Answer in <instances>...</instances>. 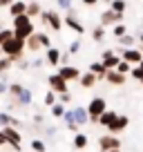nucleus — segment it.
I'll use <instances>...</instances> for the list:
<instances>
[{
    "mask_svg": "<svg viewBox=\"0 0 143 152\" xmlns=\"http://www.w3.org/2000/svg\"><path fill=\"white\" fill-rule=\"evenodd\" d=\"M114 119H116V112H114V110H105V112L98 116V123L103 125V128H107V125H110Z\"/></svg>",
    "mask_w": 143,
    "mask_h": 152,
    "instance_id": "obj_27",
    "label": "nucleus"
},
{
    "mask_svg": "<svg viewBox=\"0 0 143 152\" xmlns=\"http://www.w3.org/2000/svg\"><path fill=\"white\" fill-rule=\"evenodd\" d=\"M40 36H43V31H34L31 36L25 40V52H31V54H38L40 49H43V40H40Z\"/></svg>",
    "mask_w": 143,
    "mask_h": 152,
    "instance_id": "obj_7",
    "label": "nucleus"
},
{
    "mask_svg": "<svg viewBox=\"0 0 143 152\" xmlns=\"http://www.w3.org/2000/svg\"><path fill=\"white\" fill-rule=\"evenodd\" d=\"M96 81H98V78H96L92 72H87V74H81V78H78L81 87H85V90H92V87L96 85Z\"/></svg>",
    "mask_w": 143,
    "mask_h": 152,
    "instance_id": "obj_20",
    "label": "nucleus"
},
{
    "mask_svg": "<svg viewBox=\"0 0 143 152\" xmlns=\"http://www.w3.org/2000/svg\"><path fill=\"white\" fill-rule=\"evenodd\" d=\"M136 38L132 36V34H123V36H119L116 38V45H119L121 49H128V47H136Z\"/></svg>",
    "mask_w": 143,
    "mask_h": 152,
    "instance_id": "obj_18",
    "label": "nucleus"
},
{
    "mask_svg": "<svg viewBox=\"0 0 143 152\" xmlns=\"http://www.w3.org/2000/svg\"><path fill=\"white\" fill-rule=\"evenodd\" d=\"M139 65H141V67H143V61H141V63H139Z\"/></svg>",
    "mask_w": 143,
    "mask_h": 152,
    "instance_id": "obj_55",
    "label": "nucleus"
},
{
    "mask_svg": "<svg viewBox=\"0 0 143 152\" xmlns=\"http://www.w3.org/2000/svg\"><path fill=\"white\" fill-rule=\"evenodd\" d=\"M125 7H128L125 0H112V2H110V9L112 11H119V14H125Z\"/></svg>",
    "mask_w": 143,
    "mask_h": 152,
    "instance_id": "obj_30",
    "label": "nucleus"
},
{
    "mask_svg": "<svg viewBox=\"0 0 143 152\" xmlns=\"http://www.w3.org/2000/svg\"><path fill=\"white\" fill-rule=\"evenodd\" d=\"M112 31H114V38H119V36H123V34H128V27H125L123 23H119V25L112 27Z\"/></svg>",
    "mask_w": 143,
    "mask_h": 152,
    "instance_id": "obj_38",
    "label": "nucleus"
},
{
    "mask_svg": "<svg viewBox=\"0 0 143 152\" xmlns=\"http://www.w3.org/2000/svg\"><path fill=\"white\" fill-rule=\"evenodd\" d=\"M9 38H14V29H9V27L0 29V45H5Z\"/></svg>",
    "mask_w": 143,
    "mask_h": 152,
    "instance_id": "obj_34",
    "label": "nucleus"
},
{
    "mask_svg": "<svg viewBox=\"0 0 143 152\" xmlns=\"http://www.w3.org/2000/svg\"><path fill=\"white\" fill-rule=\"evenodd\" d=\"M45 61L49 63V65H61V49H56V47H47L45 49Z\"/></svg>",
    "mask_w": 143,
    "mask_h": 152,
    "instance_id": "obj_17",
    "label": "nucleus"
},
{
    "mask_svg": "<svg viewBox=\"0 0 143 152\" xmlns=\"http://www.w3.org/2000/svg\"><path fill=\"white\" fill-rule=\"evenodd\" d=\"M52 114H54V116H56V119H61L63 114H65V105H63L61 101H56V103L52 105Z\"/></svg>",
    "mask_w": 143,
    "mask_h": 152,
    "instance_id": "obj_33",
    "label": "nucleus"
},
{
    "mask_svg": "<svg viewBox=\"0 0 143 152\" xmlns=\"http://www.w3.org/2000/svg\"><path fill=\"white\" fill-rule=\"evenodd\" d=\"M123 18H125V14H119V11H112L110 7L101 14V25L103 27H114V25H119V23H123Z\"/></svg>",
    "mask_w": 143,
    "mask_h": 152,
    "instance_id": "obj_5",
    "label": "nucleus"
},
{
    "mask_svg": "<svg viewBox=\"0 0 143 152\" xmlns=\"http://www.w3.org/2000/svg\"><path fill=\"white\" fill-rule=\"evenodd\" d=\"M98 148H101V152H107V150H119L121 148V141H119V137L116 134H103V137L98 139Z\"/></svg>",
    "mask_w": 143,
    "mask_h": 152,
    "instance_id": "obj_6",
    "label": "nucleus"
},
{
    "mask_svg": "<svg viewBox=\"0 0 143 152\" xmlns=\"http://www.w3.org/2000/svg\"><path fill=\"white\" fill-rule=\"evenodd\" d=\"M101 63H103L107 69H116V65H119V61H121V56H116V52L114 49H105L103 54H101V58H98Z\"/></svg>",
    "mask_w": 143,
    "mask_h": 152,
    "instance_id": "obj_10",
    "label": "nucleus"
},
{
    "mask_svg": "<svg viewBox=\"0 0 143 152\" xmlns=\"http://www.w3.org/2000/svg\"><path fill=\"white\" fill-rule=\"evenodd\" d=\"M141 83H143V81H141Z\"/></svg>",
    "mask_w": 143,
    "mask_h": 152,
    "instance_id": "obj_57",
    "label": "nucleus"
},
{
    "mask_svg": "<svg viewBox=\"0 0 143 152\" xmlns=\"http://www.w3.org/2000/svg\"><path fill=\"white\" fill-rule=\"evenodd\" d=\"M2 47V56H9L11 61H20V58H25V40L23 38H9L5 45H0Z\"/></svg>",
    "mask_w": 143,
    "mask_h": 152,
    "instance_id": "obj_1",
    "label": "nucleus"
},
{
    "mask_svg": "<svg viewBox=\"0 0 143 152\" xmlns=\"http://www.w3.org/2000/svg\"><path fill=\"white\" fill-rule=\"evenodd\" d=\"M107 152H119V150H107Z\"/></svg>",
    "mask_w": 143,
    "mask_h": 152,
    "instance_id": "obj_53",
    "label": "nucleus"
},
{
    "mask_svg": "<svg viewBox=\"0 0 143 152\" xmlns=\"http://www.w3.org/2000/svg\"><path fill=\"white\" fill-rule=\"evenodd\" d=\"M121 58L128 61L130 65H139L143 61V52L139 47H128V49H121Z\"/></svg>",
    "mask_w": 143,
    "mask_h": 152,
    "instance_id": "obj_8",
    "label": "nucleus"
},
{
    "mask_svg": "<svg viewBox=\"0 0 143 152\" xmlns=\"http://www.w3.org/2000/svg\"><path fill=\"white\" fill-rule=\"evenodd\" d=\"M11 2H14V0H0V7H9Z\"/></svg>",
    "mask_w": 143,
    "mask_h": 152,
    "instance_id": "obj_49",
    "label": "nucleus"
},
{
    "mask_svg": "<svg viewBox=\"0 0 143 152\" xmlns=\"http://www.w3.org/2000/svg\"><path fill=\"white\" fill-rule=\"evenodd\" d=\"M72 2H74V0H56L58 9H63V11H69L72 9Z\"/></svg>",
    "mask_w": 143,
    "mask_h": 152,
    "instance_id": "obj_41",
    "label": "nucleus"
},
{
    "mask_svg": "<svg viewBox=\"0 0 143 152\" xmlns=\"http://www.w3.org/2000/svg\"><path fill=\"white\" fill-rule=\"evenodd\" d=\"M69 56H72L69 52H67V54L61 52V65H69ZM61 65H58V67H61Z\"/></svg>",
    "mask_w": 143,
    "mask_h": 152,
    "instance_id": "obj_45",
    "label": "nucleus"
},
{
    "mask_svg": "<svg viewBox=\"0 0 143 152\" xmlns=\"http://www.w3.org/2000/svg\"><path fill=\"white\" fill-rule=\"evenodd\" d=\"M130 76H132V78H136V81L141 83V81H143V67H141V65H132Z\"/></svg>",
    "mask_w": 143,
    "mask_h": 152,
    "instance_id": "obj_35",
    "label": "nucleus"
},
{
    "mask_svg": "<svg viewBox=\"0 0 143 152\" xmlns=\"http://www.w3.org/2000/svg\"><path fill=\"white\" fill-rule=\"evenodd\" d=\"M25 14H27L31 20H34V18H38V16L43 14V7H40V2H38V0H29V2H27V11H25Z\"/></svg>",
    "mask_w": 143,
    "mask_h": 152,
    "instance_id": "obj_19",
    "label": "nucleus"
},
{
    "mask_svg": "<svg viewBox=\"0 0 143 152\" xmlns=\"http://www.w3.org/2000/svg\"><path fill=\"white\" fill-rule=\"evenodd\" d=\"M0 145H7V141H5V137H2V132H0Z\"/></svg>",
    "mask_w": 143,
    "mask_h": 152,
    "instance_id": "obj_50",
    "label": "nucleus"
},
{
    "mask_svg": "<svg viewBox=\"0 0 143 152\" xmlns=\"http://www.w3.org/2000/svg\"><path fill=\"white\" fill-rule=\"evenodd\" d=\"M38 18L43 20V25H47V27L54 29V31H61L63 29V16L58 14L56 9H43V14H40Z\"/></svg>",
    "mask_w": 143,
    "mask_h": 152,
    "instance_id": "obj_2",
    "label": "nucleus"
},
{
    "mask_svg": "<svg viewBox=\"0 0 143 152\" xmlns=\"http://www.w3.org/2000/svg\"><path fill=\"white\" fill-rule=\"evenodd\" d=\"M101 2H107V5H110V2H112V0H101Z\"/></svg>",
    "mask_w": 143,
    "mask_h": 152,
    "instance_id": "obj_52",
    "label": "nucleus"
},
{
    "mask_svg": "<svg viewBox=\"0 0 143 152\" xmlns=\"http://www.w3.org/2000/svg\"><path fill=\"white\" fill-rule=\"evenodd\" d=\"M0 56H2V47H0Z\"/></svg>",
    "mask_w": 143,
    "mask_h": 152,
    "instance_id": "obj_54",
    "label": "nucleus"
},
{
    "mask_svg": "<svg viewBox=\"0 0 143 152\" xmlns=\"http://www.w3.org/2000/svg\"><path fill=\"white\" fill-rule=\"evenodd\" d=\"M34 123H38V125H40V123H43V114H40V112H38V114H36V116H34Z\"/></svg>",
    "mask_w": 143,
    "mask_h": 152,
    "instance_id": "obj_48",
    "label": "nucleus"
},
{
    "mask_svg": "<svg viewBox=\"0 0 143 152\" xmlns=\"http://www.w3.org/2000/svg\"><path fill=\"white\" fill-rule=\"evenodd\" d=\"M58 101H61L63 105L72 103V94H69V92H63V94H58Z\"/></svg>",
    "mask_w": 143,
    "mask_h": 152,
    "instance_id": "obj_42",
    "label": "nucleus"
},
{
    "mask_svg": "<svg viewBox=\"0 0 143 152\" xmlns=\"http://www.w3.org/2000/svg\"><path fill=\"white\" fill-rule=\"evenodd\" d=\"M128 125H130V119H128V116H123V114H116V119L112 121L110 125H107V132H110V134H119V132H123Z\"/></svg>",
    "mask_w": 143,
    "mask_h": 152,
    "instance_id": "obj_11",
    "label": "nucleus"
},
{
    "mask_svg": "<svg viewBox=\"0 0 143 152\" xmlns=\"http://www.w3.org/2000/svg\"><path fill=\"white\" fill-rule=\"evenodd\" d=\"M56 101H58V94H56V92H54V90L45 94V105H49V107H52V105L56 103Z\"/></svg>",
    "mask_w": 143,
    "mask_h": 152,
    "instance_id": "obj_37",
    "label": "nucleus"
},
{
    "mask_svg": "<svg viewBox=\"0 0 143 152\" xmlns=\"http://www.w3.org/2000/svg\"><path fill=\"white\" fill-rule=\"evenodd\" d=\"M47 83H49V87H52L56 94H63V92H69L67 90V81L63 78L61 74H49L47 76Z\"/></svg>",
    "mask_w": 143,
    "mask_h": 152,
    "instance_id": "obj_9",
    "label": "nucleus"
},
{
    "mask_svg": "<svg viewBox=\"0 0 143 152\" xmlns=\"http://www.w3.org/2000/svg\"><path fill=\"white\" fill-rule=\"evenodd\" d=\"M130 69H132V65H130L128 61H123V58H121L119 65H116V72H119V74H130Z\"/></svg>",
    "mask_w": 143,
    "mask_h": 152,
    "instance_id": "obj_36",
    "label": "nucleus"
},
{
    "mask_svg": "<svg viewBox=\"0 0 143 152\" xmlns=\"http://www.w3.org/2000/svg\"><path fill=\"white\" fill-rule=\"evenodd\" d=\"M31 148H34L36 152H45V150H47L45 141H40V139H34V141H31Z\"/></svg>",
    "mask_w": 143,
    "mask_h": 152,
    "instance_id": "obj_40",
    "label": "nucleus"
},
{
    "mask_svg": "<svg viewBox=\"0 0 143 152\" xmlns=\"http://www.w3.org/2000/svg\"><path fill=\"white\" fill-rule=\"evenodd\" d=\"M92 38H94L96 43H101V40H105V27H103V25H96V27L92 29Z\"/></svg>",
    "mask_w": 143,
    "mask_h": 152,
    "instance_id": "obj_29",
    "label": "nucleus"
},
{
    "mask_svg": "<svg viewBox=\"0 0 143 152\" xmlns=\"http://www.w3.org/2000/svg\"><path fill=\"white\" fill-rule=\"evenodd\" d=\"M38 2H40V0H38Z\"/></svg>",
    "mask_w": 143,
    "mask_h": 152,
    "instance_id": "obj_56",
    "label": "nucleus"
},
{
    "mask_svg": "<svg viewBox=\"0 0 143 152\" xmlns=\"http://www.w3.org/2000/svg\"><path fill=\"white\" fill-rule=\"evenodd\" d=\"M105 81L110 83V85H123V83L128 81V74H119L116 69H107V74H105Z\"/></svg>",
    "mask_w": 143,
    "mask_h": 152,
    "instance_id": "obj_14",
    "label": "nucleus"
},
{
    "mask_svg": "<svg viewBox=\"0 0 143 152\" xmlns=\"http://www.w3.org/2000/svg\"><path fill=\"white\" fill-rule=\"evenodd\" d=\"M107 110V103H105L103 96H94L87 105V114H90V123H98V116Z\"/></svg>",
    "mask_w": 143,
    "mask_h": 152,
    "instance_id": "obj_3",
    "label": "nucleus"
},
{
    "mask_svg": "<svg viewBox=\"0 0 143 152\" xmlns=\"http://www.w3.org/2000/svg\"><path fill=\"white\" fill-rule=\"evenodd\" d=\"M29 65L31 67H40L43 65V58H34V61H29Z\"/></svg>",
    "mask_w": 143,
    "mask_h": 152,
    "instance_id": "obj_47",
    "label": "nucleus"
},
{
    "mask_svg": "<svg viewBox=\"0 0 143 152\" xmlns=\"http://www.w3.org/2000/svg\"><path fill=\"white\" fill-rule=\"evenodd\" d=\"M81 2H83L85 7H94V5H98L101 0H81Z\"/></svg>",
    "mask_w": 143,
    "mask_h": 152,
    "instance_id": "obj_46",
    "label": "nucleus"
},
{
    "mask_svg": "<svg viewBox=\"0 0 143 152\" xmlns=\"http://www.w3.org/2000/svg\"><path fill=\"white\" fill-rule=\"evenodd\" d=\"M5 125H11V128H20V121L14 119L9 112H0V128H5Z\"/></svg>",
    "mask_w": 143,
    "mask_h": 152,
    "instance_id": "obj_21",
    "label": "nucleus"
},
{
    "mask_svg": "<svg viewBox=\"0 0 143 152\" xmlns=\"http://www.w3.org/2000/svg\"><path fill=\"white\" fill-rule=\"evenodd\" d=\"M34 20L29 18L27 14H20V16H16V18H11V29H18V27H25V25H31Z\"/></svg>",
    "mask_w": 143,
    "mask_h": 152,
    "instance_id": "obj_26",
    "label": "nucleus"
},
{
    "mask_svg": "<svg viewBox=\"0 0 143 152\" xmlns=\"http://www.w3.org/2000/svg\"><path fill=\"white\" fill-rule=\"evenodd\" d=\"M11 67H14V61L9 56H0V74H9Z\"/></svg>",
    "mask_w": 143,
    "mask_h": 152,
    "instance_id": "obj_28",
    "label": "nucleus"
},
{
    "mask_svg": "<svg viewBox=\"0 0 143 152\" xmlns=\"http://www.w3.org/2000/svg\"><path fill=\"white\" fill-rule=\"evenodd\" d=\"M31 101H34V94H31V90H27V87L16 96V105H23V107L25 105H31Z\"/></svg>",
    "mask_w": 143,
    "mask_h": 152,
    "instance_id": "obj_24",
    "label": "nucleus"
},
{
    "mask_svg": "<svg viewBox=\"0 0 143 152\" xmlns=\"http://www.w3.org/2000/svg\"><path fill=\"white\" fill-rule=\"evenodd\" d=\"M74 121H76L78 128H83L85 123H90V114H87V107H74Z\"/></svg>",
    "mask_w": 143,
    "mask_h": 152,
    "instance_id": "obj_15",
    "label": "nucleus"
},
{
    "mask_svg": "<svg viewBox=\"0 0 143 152\" xmlns=\"http://www.w3.org/2000/svg\"><path fill=\"white\" fill-rule=\"evenodd\" d=\"M74 148H78V150H83V148H87V137L83 132H78L76 137H74Z\"/></svg>",
    "mask_w": 143,
    "mask_h": 152,
    "instance_id": "obj_32",
    "label": "nucleus"
},
{
    "mask_svg": "<svg viewBox=\"0 0 143 152\" xmlns=\"http://www.w3.org/2000/svg\"><path fill=\"white\" fill-rule=\"evenodd\" d=\"M40 40H43V49H47V47H52V38L47 36V34L43 31V36H40Z\"/></svg>",
    "mask_w": 143,
    "mask_h": 152,
    "instance_id": "obj_43",
    "label": "nucleus"
},
{
    "mask_svg": "<svg viewBox=\"0 0 143 152\" xmlns=\"http://www.w3.org/2000/svg\"><path fill=\"white\" fill-rule=\"evenodd\" d=\"M136 40H139V43H141V45H143V34H141V36H139V38H136Z\"/></svg>",
    "mask_w": 143,
    "mask_h": 152,
    "instance_id": "obj_51",
    "label": "nucleus"
},
{
    "mask_svg": "<svg viewBox=\"0 0 143 152\" xmlns=\"http://www.w3.org/2000/svg\"><path fill=\"white\" fill-rule=\"evenodd\" d=\"M7 9H9V16H11V18H16V16H20V14H25V11H27V2H25V0H14Z\"/></svg>",
    "mask_w": 143,
    "mask_h": 152,
    "instance_id": "obj_16",
    "label": "nucleus"
},
{
    "mask_svg": "<svg viewBox=\"0 0 143 152\" xmlns=\"http://www.w3.org/2000/svg\"><path fill=\"white\" fill-rule=\"evenodd\" d=\"M58 74H61L63 78L67 81V83H72V81H78V78H81V69H78V67H74V65H61Z\"/></svg>",
    "mask_w": 143,
    "mask_h": 152,
    "instance_id": "obj_12",
    "label": "nucleus"
},
{
    "mask_svg": "<svg viewBox=\"0 0 143 152\" xmlns=\"http://www.w3.org/2000/svg\"><path fill=\"white\" fill-rule=\"evenodd\" d=\"M0 132H2L5 141L9 143V145L14 148L16 152H20V148H23V145H20V143H23V137H20V132H18V130H16V128H11V125H5V128L0 130Z\"/></svg>",
    "mask_w": 143,
    "mask_h": 152,
    "instance_id": "obj_4",
    "label": "nucleus"
},
{
    "mask_svg": "<svg viewBox=\"0 0 143 152\" xmlns=\"http://www.w3.org/2000/svg\"><path fill=\"white\" fill-rule=\"evenodd\" d=\"M90 72L96 76V78H105V74H107V67H105L101 61H94V63H90Z\"/></svg>",
    "mask_w": 143,
    "mask_h": 152,
    "instance_id": "obj_22",
    "label": "nucleus"
},
{
    "mask_svg": "<svg viewBox=\"0 0 143 152\" xmlns=\"http://www.w3.org/2000/svg\"><path fill=\"white\" fill-rule=\"evenodd\" d=\"M61 119L65 121V128L67 130H72V132H76V130H78L76 121H74V112H72V110H65V114H63Z\"/></svg>",
    "mask_w": 143,
    "mask_h": 152,
    "instance_id": "obj_25",
    "label": "nucleus"
},
{
    "mask_svg": "<svg viewBox=\"0 0 143 152\" xmlns=\"http://www.w3.org/2000/svg\"><path fill=\"white\" fill-rule=\"evenodd\" d=\"M16 65H18L20 69H29V67H31V65H29V61H27V58H20V61H16Z\"/></svg>",
    "mask_w": 143,
    "mask_h": 152,
    "instance_id": "obj_44",
    "label": "nucleus"
},
{
    "mask_svg": "<svg viewBox=\"0 0 143 152\" xmlns=\"http://www.w3.org/2000/svg\"><path fill=\"white\" fill-rule=\"evenodd\" d=\"M67 52H69V54H78V52H81V38L72 40V43H69V47H67Z\"/></svg>",
    "mask_w": 143,
    "mask_h": 152,
    "instance_id": "obj_39",
    "label": "nucleus"
},
{
    "mask_svg": "<svg viewBox=\"0 0 143 152\" xmlns=\"http://www.w3.org/2000/svg\"><path fill=\"white\" fill-rule=\"evenodd\" d=\"M36 31V27H34V23L31 25H25V27H18V29H14V36L16 38H23V40H27L31 34Z\"/></svg>",
    "mask_w": 143,
    "mask_h": 152,
    "instance_id": "obj_23",
    "label": "nucleus"
},
{
    "mask_svg": "<svg viewBox=\"0 0 143 152\" xmlns=\"http://www.w3.org/2000/svg\"><path fill=\"white\" fill-rule=\"evenodd\" d=\"M23 90H25V85H20V83H9V90H7V94H9L11 99H16V96H18Z\"/></svg>",
    "mask_w": 143,
    "mask_h": 152,
    "instance_id": "obj_31",
    "label": "nucleus"
},
{
    "mask_svg": "<svg viewBox=\"0 0 143 152\" xmlns=\"http://www.w3.org/2000/svg\"><path fill=\"white\" fill-rule=\"evenodd\" d=\"M63 25H65V27H69L72 31H76L78 36H83V34H85V25H83L76 16H65V18H63Z\"/></svg>",
    "mask_w": 143,
    "mask_h": 152,
    "instance_id": "obj_13",
    "label": "nucleus"
}]
</instances>
